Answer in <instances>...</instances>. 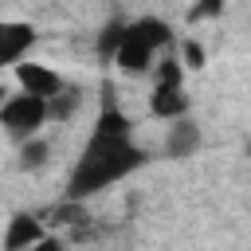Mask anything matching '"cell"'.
Masks as SVG:
<instances>
[{"mask_svg": "<svg viewBox=\"0 0 251 251\" xmlns=\"http://www.w3.org/2000/svg\"><path fill=\"white\" fill-rule=\"evenodd\" d=\"M141 165H145V149H137L129 141V133H90L82 157L71 169L67 196L71 200H86V196L110 188L114 180L137 173Z\"/></svg>", "mask_w": 251, "mask_h": 251, "instance_id": "6da1fadb", "label": "cell"}, {"mask_svg": "<svg viewBox=\"0 0 251 251\" xmlns=\"http://www.w3.org/2000/svg\"><path fill=\"white\" fill-rule=\"evenodd\" d=\"M169 39H173V31H169V24H165V20H157V16H141V20H133V24H129L126 43L118 47V55H114L110 63H114L118 71L141 75V71H149L153 51H157V47H165Z\"/></svg>", "mask_w": 251, "mask_h": 251, "instance_id": "7a4b0ae2", "label": "cell"}, {"mask_svg": "<svg viewBox=\"0 0 251 251\" xmlns=\"http://www.w3.org/2000/svg\"><path fill=\"white\" fill-rule=\"evenodd\" d=\"M47 118H51V98L31 94V90H20V94L4 98V106H0V126H4L8 137H16V141L35 137V129H39Z\"/></svg>", "mask_w": 251, "mask_h": 251, "instance_id": "3957f363", "label": "cell"}, {"mask_svg": "<svg viewBox=\"0 0 251 251\" xmlns=\"http://www.w3.org/2000/svg\"><path fill=\"white\" fill-rule=\"evenodd\" d=\"M35 39H39V31H35L31 24H20V20L0 24V63H4V67H16V63L35 47Z\"/></svg>", "mask_w": 251, "mask_h": 251, "instance_id": "277c9868", "label": "cell"}, {"mask_svg": "<svg viewBox=\"0 0 251 251\" xmlns=\"http://www.w3.org/2000/svg\"><path fill=\"white\" fill-rule=\"evenodd\" d=\"M12 71H16V82H20V90L43 94V98H55V94L63 90V78H59L51 67H43V63H24V59H20Z\"/></svg>", "mask_w": 251, "mask_h": 251, "instance_id": "5b68a950", "label": "cell"}, {"mask_svg": "<svg viewBox=\"0 0 251 251\" xmlns=\"http://www.w3.org/2000/svg\"><path fill=\"white\" fill-rule=\"evenodd\" d=\"M43 235H47V231H43V224H39L35 216L16 212V216L8 220V231H4V251H31Z\"/></svg>", "mask_w": 251, "mask_h": 251, "instance_id": "8992f818", "label": "cell"}, {"mask_svg": "<svg viewBox=\"0 0 251 251\" xmlns=\"http://www.w3.org/2000/svg\"><path fill=\"white\" fill-rule=\"evenodd\" d=\"M200 149V126L188 118V114H180V118H173V129H169V137H165V153L169 157H192Z\"/></svg>", "mask_w": 251, "mask_h": 251, "instance_id": "52a82bcc", "label": "cell"}, {"mask_svg": "<svg viewBox=\"0 0 251 251\" xmlns=\"http://www.w3.org/2000/svg\"><path fill=\"white\" fill-rule=\"evenodd\" d=\"M149 110L157 118H180L188 114V94L180 86H165V82H153V98H149Z\"/></svg>", "mask_w": 251, "mask_h": 251, "instance_id": "ba28073f", "label": "cell"}, {"mask_svg": "<svg viewBox=\"0 0 251 251\" xmlns=\"http://www.w3.org/2000/svg\"><path fill=\"white\" fill-rule=\"evenodd\" d=\"M126 31H129V24H122V20H110V24L98 31V51H102L106 59H114V55H118V47L126 43Z\"/></svg>", "mask_w": 251, "mask_h": 251, "instance_id": "9c48e42d", "label": "cell"}, {"mask_svg": "<svg viewBox=\"0 0 251 251\" xmlns=\"http://www.w3.org/2000/svg\"><path fill=\"white\" fill-rule=\"evenodd\" d=\"M129 118L114 106V102H106L102 106V114H98V122H94V133H129Z\"/></svg>", "mask_w": 251, "mask_h": 251, "instance_id": "30bf717a", "label": "cell"}, {"mask_svg": "<svg viewBox=\"0 0 251 251\" xmlns=\"http://www.w3.org/2000/svg\"><path fill=\"white\" fill-rule=\"evenodd\" d=\"M47 141L43 137H27V141H20V169H39L43 161H47Z\"/></svg>", "mask_w": 251, "mask_h": 251, "instance_id": "8fae6325", "label": "cell"}, {"mask_svg": "<svg viewBox=\"0 0 251 251\" xmlns=\"http://www.w3.org/2000/svg\"><path fill=\"white\" fill-rule=\"evenodd\" d=\"M78 110V90H59L51 98V118H71Z\"/></svg>", "mask_w": 251, "mask_h": 251, "instance_id": "7c38bea8", "label": "cell"}, {"mask_svg": "<svg viewBox=\"0 0 251 251\" xmlns=\"http://www.w3.org/2000/svg\"><path fill=\"white\" fill-rule=\"evenodd\" d=\"M224 4L227 0H196L192 8H188V20L196 24V20H216L220 12H224Z\"/></svg>", "mask_w": 251, "mask_h": 251, "instance_id": "4fadbf2b", "label": "cell"}, {"mask_svg": "<svg viewBox=\"0 0 251 251\" xmlns=\"http://www.w3.org/2000/svg\"><path fill=\"white\" fill-rule=\"evenodd\" d=\"M180 75H184V63H176V59L157 63V82H165V86H180Z\"/></svg>", "mask_w": 251, "mask_h": 251, "instance_id": "5bb4252c", "label": "cell"}, {"mask_svg": "<svg viewBox=\"0 0 251 251\" xmlns=\"http://www.w3.org/2000/svg\"><path fill=\"white\" fill-rule=\"evenodd\" d=\"M180 63L192 67V71H200V67H204V47H200L196 39H184V47H180Z\"/></svg>", "mask_w": 251, "mask_h": 251, "instance_id": "9a60e30c", "label": "cell"}]
</instances>
